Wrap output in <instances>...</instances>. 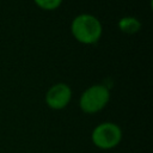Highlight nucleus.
I'll list each match as a JSON object with an SVG mask.
<instances>
[{"instance_id":"nucleus-5","label":"nucleus","mask_w":153,"mask_h":153,"mask_svg":"<svg viewBox=\"0 0 153 153\" xmlns=\"http://www.w3.org/2000/svg\"><path fill=\"white\" fill-rule=\"evenodd\" d=\"M117 26L121 32L127 33V35H134L141 30L142 24H141L140 19L134 16H124L118 19Z\"/></svg>"},{"instance_id":"nucleus-6","label":"nucleus","mask_w":153,"mask_h":153,"mask_svg":"<svg viewBox=\"0 0 153 153\" xmlns=\"http://www.w3.org/2000/svg\"><path fill=\"white\" fill-rule=\"evenodd\" d=\"M33 2L43 11H55L62 5L63 0H33Z\"/></svg>"},{"instance_id":"nucleus-1","label":"nucleus","mask_w":153,"mask_h":153,"mask_svg":"<svg viewBox=\"0 0 153 153\" xmlns=\"http://www.w3.org/2000/svg\"><path fill=\"white\" fill-rule=\"evenodd\" d=\"M71 33L76 42L91 45L102 38L103 24L91 13H80L71 22Z\"/></svg>"},{"instance_id":"nucleus-2","label":"nucleus","mask_w":153,"mask_h":153,"mask_svg":"<svg viewBox=\"0 0 153 153\" xmlns=\"http://www.w3.org/2000/svg\"><path fill=\"white\" fill-rule=\"evenodd\" d=\"M110 88L105 84H93L85 88L79 97V108L84 114L94 115L110 102Z\"/></svg>"},{"instance_id":"nucleus-3","label":"nucleus","mask_w":153,"mask_h":153,"mask_svg":"<svg viewBox=\"0 0 153 153\" xmlns=\"http://www.w3.org/2000/svg\"><path fill=\"white\" fill-rule=\"evenodd\" d=\"M123 137L122 128L115 122H102L97 124L91 131L92 143L103 151L117 147Z\"/></svg>"},{"instance_id":"nucleus-4","label":"nucleus","mask_w":153,"mask_h":153,"mask_svg":"<svg viewBox=\"0 0 153 153\" xmlns=\"http://www.w3.org/2000/svg\"><path fill=\"white\" fill-rule=\"evenodd\" d=\"M73 97L71 86L66 82L53 84L44 94V102L51 110H62L68 106Z\"/></svg>"}]
</instances>
